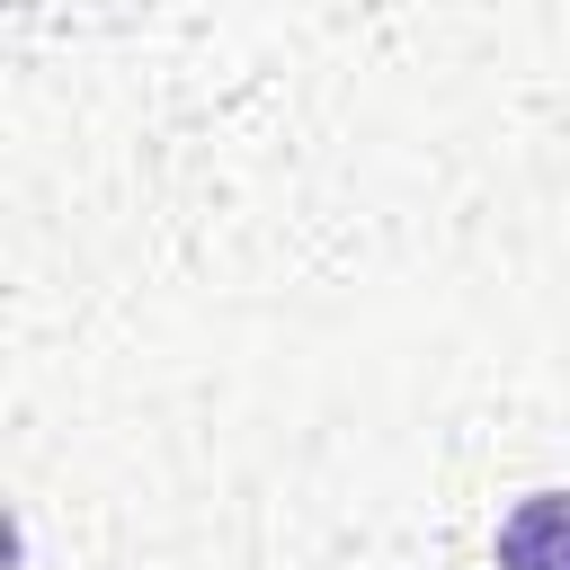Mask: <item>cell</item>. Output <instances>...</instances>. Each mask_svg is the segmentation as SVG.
<instances>
[{
    "label": "cell",
    "instance_id": "1",
    "mask_svg": "<svg viewBox=\"0 0 570 570\" xmlns=\"http://www.w3.org/2000/svg\"><path fill=\"white\" fill-rule=\"evenodd\" d=\"M499 570H570V490H534L499 517Z\"/></svg>",
    "mask_w": 570,
    "mask_h": 570
}]
</instances>
